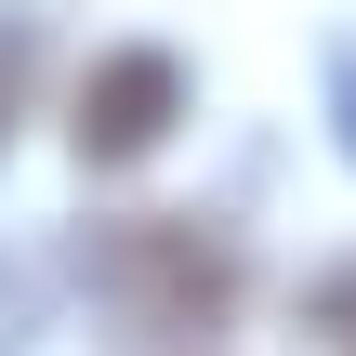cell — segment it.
<instances>
[{
	"label": "cell",
	"instance_id": "obj_1",
	"mask_svg": "<svg viewBox=\"0 0 356 356\" xmlns=\"http://www.w3.org/2000/svg\"><path fill=\"white\" fill-rule=\"evenodd\" d=\"M79 277H92V304L119 330H145V343H172V356H198V330H225L238 291H251L238 238L198 225V211H119V225H92L79 238Z\"/></svg>",
	"mask_w": 356,
	"mask_h": 356
},
{
	"label": "cell",
	"instance_id": "obj_3",
	"mask_svg": "<svg viewBox=\"0 0 356 356\" xmlns=\"http://www.w3.org/2000/svg\"><path fill=\"white\" fill-rule=\"evenodd\" d=\"M13 106H26V26H0V145H13Z\"/></svg>",
	"mask_w": 356,
	"mask_h": 356
},
{
	"label": "cell",
	"instance_id": "obj_2",
	"mask_svg": "<svg viewBox=\"0 0 356 356\" xmlns=\"http://www.w3.org/2000/svg\"><path fill=\"white\" fill-rule=\"evenodd\" d=\"M172 119H185V66H172L159 40H119V53H92V79H79V159H92V172L145 159Z\"/></svg>",
	"mask_w": 356,
	"mask_h": 356
}]
</instances>
